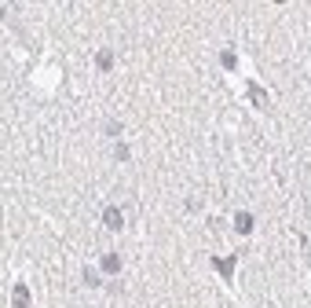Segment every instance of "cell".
Here are the masks:
<instances>
[{
	"instance_id": "5",
	"label": "cell",
	"mask_w": 311,
	"mask_h": 308,
	"mask_svg": "<svg viewBox=\"0 0 311 308\" xmlns=\"http://www.w3.org/2000/svg\"><path fill=\"white\" fill-rule=\"evenodd\" d=\"M235 227L242 231V235H249V231H253V217H249V213H238V217H235Z\"/></svg>"
},
{
	"instance_id": "7",
	"label": "cell",
	"mask_w": 311,
	"mask_h": 308,
	"mask_svg": "<svg viewBox=\"0 0 311 308\" xmlns=\"http://www.w3.org/2000/svg\"><path fill=\"white\" fill-rule=\"evenodd\" d=\"M249 96H253V103H256V106H268V96H263V92H260L256 85H253V88H249Z\"/></svg>"
},
{
	"instance_id": "9",
	"label": "cell",
	"mask_w": 311,
	"mask_h": 308,
	"mask_svg": "<svg viewBox=\"0 0 311 308\" xmlns=\"http://www.w3.org/2000/svg\"><path fill=\"white\" fill-rule=\"evenodd\" d=\"M84 279H88L92 286H99V272H92V268H84Z\"/></svg>"
},
{
	"instance_id": "8",
	"label": "cell",
	"mask_w": 311,
	"mask_h": 308,
	"mask_svg": "<svg viewBox=\"0 0 311 308\" xmlns=\"http://www.w3.org/2000/svg\"><path fill=\"white\" fill-rule=\"evenodd\" d=\"M224 66H227V70H235V66H238V59L231 55V52H224Z\"/></svg>"
},
{
	"instance_id": "3",
	"label": "cell",
	"mask_w": 311,
	"mask_h": 308,
	"mask_svg": "<svg viewBox=\"0 0 311 308\" xmlns=\"http://www.w3.org/2000/svg\"><path fill=\"white\" fill-rule=\"evenodd\" d=\"M212 264H216V272H220L224 279L231 283V275H235V264H238V257H224V260H212Z\"/></svg>"
},
{
	"instance_id": "1",
	"label": "cell",
	"mask_w": 311,
	"mask_h": 308,
	"mask_svg": "<svg viewBox=\"0 0 311 308\" xmlns=\"http://www.w3.org/2000/svg\"><path fill=\"white\" fill-rule=\"evenodd\" d=\"M103 224L110 227V231H121V224H124L121 209H117V206H106V209H103Z\"/></svg>"
},
{
	"instance_id": "6",
	"label": "cell",
	"mask_w": 311,
	"mask_h": 308,
	"mask_svg": "<svg viewBox=\"0 0 311 308\" xmlns=\"http://www.w3.org/2000/svg\"><path fill=\"white\" fill-rule=\"evenodd\" d=\"M114 66V52H99V70H110Z\"/></svg>"
},
{
	"instance_id": "4",
	"label": "cell",
	"mask_w": 311,
	"mask_h": 308,
	"mask_svg": "<svg viewBox=\"0 0 311 308\" xmlns=\"http://www.w3.org/2000/svg\"><path fill=\"white\" fill-rule=\"evenodd\" d=\"M103 272H106V275H117V272H121V257H117V253H106V257H103Z\"/></svg>"
},
{
	"instance_id": "2",
	"label": "cell",
	"mask_w": 311,
	"mask_h": 308,
	"mask_svg": "<svg viewBox=\"0 0 311 308\" xmlns=\"http://www.w3.org/2000/svg\"><path fill=\"white\" fill-rule=\"evenodd\" d=\"M11 304H15V308H29V286H26V283H15V290H11Z\"/></svg>"
}]
</instances>
